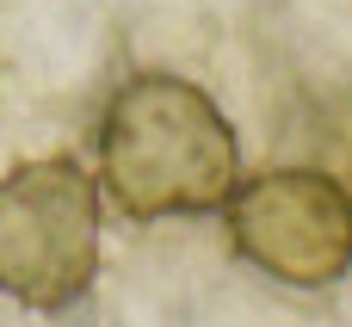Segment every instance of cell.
I'll return each mask as SVG.
<instances>
[{"label": "cell", "mask_w": 352, "mask_h": 327, "mask_svg": "<svg viewBox=\"0 0 352 327\" xmlns=\"http://www.w3.org/2000/svg\"><path fill=\"white\" fill-rule=\"evenodd\" d=\"M229 247L291 291H328L352 272V185L322 167H272L223 204Z\"/></svg>", "instance_id": "3"}, {"label": "cell", "mask_w": 352, "mask_h": 327, "mask_svg": "<svg viewBox=\"0 0 352 327\" xmlns=\"http://www.w3.org/2000/svg\"><path fill=\"white\" fill-rule=\"evenodd\" d=\"M241 185V142L223 105L186 74H130L99 117V192L130 223L210 216Z\"/></svg>", "instance_id": "1"}, {"label": "cell", "mask_w": 352, "mask_h": 327, "mask_svg": "<svg viewBox=\"0 0 352 327\" xmlns=\"http://www.w3.org/2000/svg\"><path fill=\"white\" fill-rule=\"evenodd\" d=\"M99 179L74 155L19 161L0 173V297L56 315L99 278Z\"/></svg>", "instance_id": "2"}]
</instances>
